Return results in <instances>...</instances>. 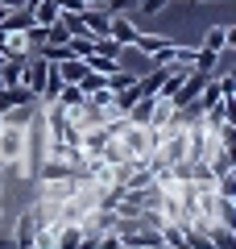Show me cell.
<instances>
[{"label":"cell","instance_id":"1","mask_svg":"<svg viewBox=\"0 0 236 249\" xmlns=\"http://www.w3.org/2000/svg\"><path fill=\"white\" fill-rule=\"evenodd\" d=\"M137 13H116L112 21H108V37H112L116 46H133L137 42Z\"/></svg>","mask_w":236,"mask_h":249},{"label":"cell","instance_id":"7","mask_svg":"<svg viewBox=\"0 0 236 249\" xmlns=\"http://www.w3.org/2000/svg\"><path fill=\"white\" fill-rule=\"evenodd\" d=\"M34 9V25H54V21L62 17V9H58V0H34L29 4Z\"/></svg>","mask_w":236,"mask_h":249},{"label":"cell","instance_id":"15","mask_svg":"<svg viewBox=\"0 0 236 249\" xmlns=\"http://www.w3.org/2000/svg\"><path fill=\"white\" fill-rule=\"evenodd\" d=\"M58 9L62 13H83V9H87V0H58Z\"/></svg>","mask_w":236,"mask_h":249},{"label":"cell","instance_id":"6","mask_svg":"<svg viewBox=\"0 0 236 249\" xmlns=\"http://www.w3.org/2000/svg\"><path fill=\"white\" fill-rule=\"evenodd\" d=\"M54 67H58L62 83H79V79H83V75H87V58H79V54H70V58L54 62Z\"/></svg>","mask_w":236,"mask_h":249},{"label":"cell","instance_id":"10","mask_svg":"<svg viewBox=\"0 0 236 249\" xmlns=\"http://www.w3.org/2000/svg\"><path fill=\"white\" fill-rule=\"evenodd\" d=\"M191 67H195L199 75H216V67H219V54H216V50H203V46H199V50H195V62H191Z\"/></svg>","mask_w":236,"mask_h":249},{"label":"cell","instance_id":"17","mask_svg":"<svg viewBox=\"0 0 236 249\" xmlns=\"http://www.w3.org/2000/svg\"><path fill=\"white\" fill-rule=\"evenodd\" d=\"M87 4H91V9H104V0H87Z\"/></svg>","mask_w":236,"mask_h":249},{"label":"cell","instance_id":"3","mask_svg":"<svg viewBox=\"0 0 236 249\" xmlns=\"http://www.w3.org/2000/svg\"><path fill=\"white\" fill-rule=\"evenodd\" d=\"M29 104H37L34 100V91L29 88H0V112H21V108H29Z\"/></svg>","mask_w":236,"mask_h":249},{"label":"cell","instance_id":"8","mask_svg":"<svg viewBox=\"0 0 236 249\" xmlns=\"http://www.w3.org/2000/svg\"><path fill=\"white\" fill-rule=\"evenodd\" d=\"M87 58V71H96V75H112V71H120V62L112 58V54H104V50H91V54H83Z\"/></svg>","mask_w":236,"mask_h":249},{"label":"cell","instance_id":"14","mask_svg":"<svg viewBox=\"0 0 236 249\" xmlns=\"http://www.w3.org/2000/svg\"><path fill=\"white\" fill-rule=\"evenodd\" d=\"M162 9H166V0H137V13H141V17H157Z\"/></svg>","mask_w":236,"mask_h":249},{"label":"cell","instance_id":"4","mask_svg":"<svg viewBox=\"0 0 236 249\" xmlns=\"http://www.w3.org/2000/svg\"><path fill=\"white\" fill-rule=\"evenodd\" d=\"M236 46V29H228V25H211L207 34H203V50H232Z\"/></svg>","mask_w":236,"mask_h":249},{"label":"cell","instance_id":"12","mask_svg":"<svg viewBox=\"0 0 236 249\" xmlns=\"http://www.w3.org/2000/svg\"><path fill=\"white\" fill-rule=\"evenodd\" d=\"M170 37H157V34H137V42H133V50H141V54H153V50H162Z\"/></svg>","mask_w":236,"mask_h":249},{"label":"cell","instance_id":"19","mask_svg":"<svg viewBox=\"0 0 236 249\" xmlns=\"http://www.w3.org/2000/svg\"><path fill=\"white\" fill-rule=\"evenodd\" d=\"M25 4H34V0H25Z\"/></svg>","mask_w":236,"mask_h":249},{"label":"cell","instance_id":"18","mask_svg":"<svg viewBox=\"0 0 236 249\" xmlns=\"http://www.w3.org/2000/svg\"><path fill=\"white\" fill-rule=\"evenodd\" d=\"M0 62H4V50H0Z\"/></svg>","mask_w":236,"mask_h":249},{"label":"cell","instance_id":"13","mask_svg":"<svg viewBox=\"0 0 236 249\" xmlns=\"http://www.w3.org/2000/svg\"><path fill=\"white\" fill-rule=\"evenodd\" d=\"M104 13L116 17V13H137V0H104Z\"/></svg>","mask_w":236,"mask_h":249},{"label":"cell","instance_id":"9","mask_svg":"<svg viewBox=\"0 0 236 249\" xmlns=\"http://www.w3.org/2000/svg\"><path fill=\"white\" fill-rule=\"evenodd\" d=\"M21 67H25V58H4L0 62V88H17L21 83Z\"/></svg>","mask_w":236,"mask_h":249},{"label":"cell","instance_id":"11","mask_svg":"<svg viewBox=\"0 0 236 249\" xmlns=\"http://www.w3.org/2000/svg\"><path fill=\"white\" fill-rule=\"evenodd\" d=\"M83 100H87V96H83V88H79V83H62V91H58V104L67 108V112H75V108L83 104Z\"/></svg>","mask_w":236,"mask_h":249},{"label":"cell","instance_id":"16","mask_svg":"<svg viewBox=\"0 0 236 249\" xmlns=\"http://www.w3.org/2000/svg\"><path fill=\"white\" fill-rule=\"evenodd\" d=\"M25 0H0V13H9V9H21Z\"/></svg>","mask_w":236,"mask_h":249},{"label":"cell","instance_id":"5","mask_svg":"<svg viewBox=\"0 0 236 249\" xmlns=\"http://www.w3.org/2000/svg\"><path fill=\"white\" fill-rule=\"evenodd\" d=\"M79 17H83V29H87L91 37H108V21H112V17H108L104 9H91V4H87Z\"/></svg>","mask_w":236,"mask_h":249},{"label":"cell","instance_id":"2","mask_svg":"<svg viewBox=\"0 0 236 249\" xmlns=\"http://www.w3.org/2000/svg\"><path fill=\"white\" fill-rule=\"evenodd\" d=\"M13 245H37V208H25L17 216V229H13Z\"/></svg>","mask_w":236,"mask_h":249}]
</instances>
